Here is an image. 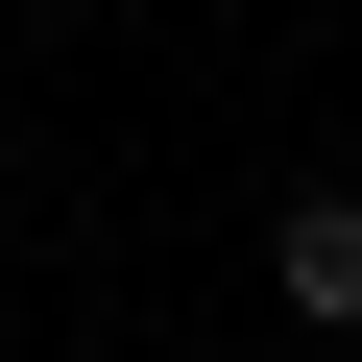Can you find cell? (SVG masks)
Masks as SVG:
<instances>
[{"label": "cell", "mask_w": 362, "mask_h": 362, "mask_svg": "<svg viewBox=\"0 0 362 362\" xmlns=\"http://www.w3.org/2000/svg\"><path fill=\"white\" fill-rule=\"evenodd\" d=\"M266 314H290V338H362V194H338V169L266 194Z\"/></svg>", "instance_id": "obj_1"}]
</instances>
